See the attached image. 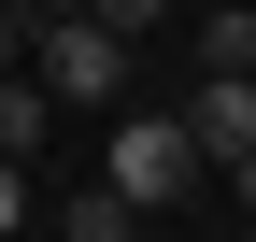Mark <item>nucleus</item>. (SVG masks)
Listing matches in <instances>:
<instances>
[{
  "label": "nucleus",
  "mask_w": 256,
  "mask_h": 242,
  "mask_svg": "<svg viewBox=\"0 0 256 242\" xmlns=\"http://www.w3.org/2000/svg\"><path fill=\"white\" fill-rule=\"evenodd\" d=\"M28 57H43V100H114L128 86V43L100 14H28Z\"/></svg>",
  "instance_id": "nucleus-1"
},
{
  "label": "nucleus",
  "mask_w": 256,
  "mask_h": 242,
  "mask_svg": "<svg viewBox=\"0 0 256 242\" xmlns=\"http://www.w3.org/2000/svg\"><path fill=\"white\" fill-rule=\"evenodd\" d=\"M100 186H128L142 214H156V200H185V186H200V142H185V114H128V128H114V171H100Z\"/></svg>",
  "instance_id": "nucleus-2"
},
{
  "label": "nucleus",
  "mask_w": 256,
  "mask_h": 242,
  "mask_svg": "<svg viewBox=\"0 0 256 242\" xmlns=\"http://www.w3.org/2000/svg\"><path fill=\"white\" fill-rule=\"evenodd\" d=\"M185 142H200V171H228L256 142V72H200L185 86Z\"/></svg>",
  "instance_id": "nucleus-3"
},
{
  "label": "nucleus",
  "mask_w": 256,
  "mask_h": 242,
  "mask_svg": "<svg viewBox=\"0 0 256 242\" xmlns=\"http://www.w3.org/2000/svg\"><path fill=\"white\" fill-rule=\"evenodd\" d=\"M57 242H142V200L128 186H72L57 200Z\"/></svg>",
  "instance_id": "nucleus-4"
},
{
  "label": "nucleus",
  "mask_w": 256,
  "mask_h": 242,
  "mask_svg": "<svg viewBox=\"0 0 256 242\" xmlns=\"http://www.w3.org/2000/svg\"><path fill=\"white\" fill-rule=\"evenodd\" d=\"M43 128H57V100L28 72H0V157H43Z\"/></svg>",
  "instance_id": "nucleus-5"
},
{
  "label": "nucleus",
  "mask_w": 256,
  "mask_h": 242,
  "mask_svg": "<svg viewBox=\"0 0 256 242\" xmlns=\"http://www.w3.org/2000/svg\"><path fill=\"white\" fill-rule=\"evenodd\" d=\"M200 72H256V0H214L200 14Z\"/></svg>",
  "instance_id": "nucleus-6"
},
{
  "label": "nucleus",
  "mask_w": 256,
  "mask_h": 242,
  "mask_svg": "<svg viewBox=\"0 0 256 242\" xmlns=\"http://www.w3.org/2000/svg\"><path fill=\"white\" fill-rule=\"evenodd\" d=\"M86 14H100V28H114V43H142V28H156V14H171V0H86Z\"/></svg>",
  "instance_id": "nucleus-7"
},
{
  "label": "nucleus",
  "mask_w": 256,
  "mask_h": 242,
  "mask_svg": "<svg viewBox=\"0 0 256 242\" xmlns=\"http://www.w3.org/2000/svg\"><path fill=\"white\" fill-rule=\"evenodd\" d=\"M0 242H28V157H0Z\"/></svg>",
  "instance_id": "nucleus-8"
},
{
  "label": "nucleus",
  "mask_w": 256,
  "mask_h": 242,
  "mask_svg": "<svg viewBox=\"0 0 256 242\" xmlns=\"http://www.w3.org/2000/svg\"><path fill=\"white\" fill-rule=\"evenodd\" d=\"M14 57H28V0H0V72H14Z\"/></svg>",
  "instance_id": "nucleus-9"
},
{
  "label": "nucleus",
  "mask_w": 256,
  "mask_h": 242,
  "mask_svg": "<svg viewBox=\"0 0 256 242\" xmlns=\"http://www.w3.org/2000/svg\"><path fill=\"white\" fill-rule=\"evenodd\" d=\"M228 186H242V214H256V142H242V157H228Z\"/></svg>",
  "instance_id": "nucleus-10"
},
{
  "label": "nucleus",
  "mask_w": 256,
  "mask_h": 242,
  "mask_svg": "<svg viewBox=\"0 0 256 242\" xmlns=\"http://www.w3.org/2000/svg\"><path fill=\"white\" fill-rule=\"evenodd\" d=\"M28 14H86V0H28Z\"/></svg>",
  "instance_id": "nucleus-11"
}]
</instances>
